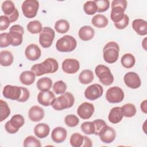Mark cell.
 Here are the masks:
<instances>
[{
  "mask_svg": "<svg viewBox=\"0 0 147 147\" xmlns=\"http://www.w3.org/2000/svg\"><path fill=\"white\" fill-rule=\"evenodd\" d=\"M59 68V64L53 58H48L42 63L33 65L31 71L37 76H40L45 74H52L56 72Z\"/></svg>",
  "mask_w": 147,
  "mask_h": 147,
  "instance_id": "cell-1",
  "label": "cell"
},
{
  "mask_svg": "<svg viewBox=\"0 0 147 147\" xmlns=\"http://www.w3.org/2000/svg\"><path fill=\"white\" fill-rule=\"evenodd\" d=\"M127 5V2L126 0H114L112 1L110 18L114 23H117L123 19L125 14L124 12Z\"/></svg>",
  "mask_w": 147,
  "mask_h": 147,
  "instance_id": "cell-2",
  "label": "cell"
},
{
  "mask_svg": "<svg viewBox=\"0 0 147 147\" xmlns=\"http://www.w3.org/2000/svg\"><path fill=\"white\" fill-rule=\"evenodd\" d=\"M119 52V47L117 42H109L103 49V57L105 61L109 64L115 63L118 59Z\"/></svg>",
  "mask_w": 147,
  "mask_h": 147,
  "instance_id": "cell-3",
  "label": "cell"
},
{
  "mask_svg": "<svg viewBox=\"0 0 147 147\" xmlns=\"http://www.w3.org/2000/svg\"><path fill=\"white\" fill-rule=\"evenodd\" d=\"M74 102L75 98L74 95L69 92H65L55 99L52 106L55 110L60 111L71 107Z\"/></svg>",
  "mask_w": 147,
  "mask_h": 147,
  "instance_id": "cell-4",
  "label": "cell"
},
{
  "mask_svg": "<svg viewBox=\"0 0 147 147\" xmlns=\"http://www.w3.org/2000/svg\"><path fill=\"white\" fill-rule=\"evenodd\" d=\"M77 46L76 39L69 35H65L59 38L56 44L57 51L61 52H70L73 51Z\"/></svg>",
  "mask_w": 147,
  "mask_h": 147,
  "instance_id": "cell-5",
  "label": "cell"
},
{
  "mask_svg": "<svg viewBox=\"0 0 147 147\" xmlns=\"http://www.w3.org/2000/svg\"><path fill=\"white\" fill-rule=\"evenodd\" d=\"M95 72L100 82L103 85L110 86L113 83L114 76L108 67L99 64L95 67Z\"/></svg>",
  "mask_w": 147,
  "mask_h": 147,
  "instance_id": "cell-6",
  "label": "cell"
},
{
  "mask_svg": "<svg viewBox=\"0 0 147 147\" xmlns=\"http://www.w3.org/2000/svg\"><path fill=\"white\" fill-rule=\"evenodd\" d=\"M25 123V119L21 114L14 115L10 121H7L5 125V129L10 134L17 133L19 129Z\"/></svg>",
  "mask_w": 147,
  "mask_h": 147,
  "instance_id": "cell-7",
  "label": "cell"
},
{
  "mask_svg": "<svg viewBox=\"0 0 147 147\" xmlns=\"http://www.w3.org/2000/svg\"><path fill=\"white\" fill-rule=\"evenodd\" d=\"M38 8L39 2L36 0H25L21 6L23 14L28 18L36 17Z\"/></svg>",
  "mask_w": 147,
  "mask_h": 147,
  "instance_id": "cell-8",
  "label": "cell"
},
{
  "mask_svg": "<svg viewBox=\"0 0 147 147\" xmlns=\"http://www.w3.org/2000/svg\"><path fill=\"white\" fill-rule=\"evenodd\" d=\"M55 36L53 29L49 27H44L39 35L40 44L44 48L50 47Z\"/></svg>",
  "mask_w": 147,
  "mask_h": 147,
  "instance_id": "cell-9",
  "label": "cell"
},
{
  "mask_svg": "<svg viewBox=\"0 0 147 147\" xmlns=\"http://www.w3.org/2000/svg\"><path fill=\"white\" fill-rule=\"evenodd\" d=\"M2 10L5 16L8 17L10 22L16 21L18 18V10L15 7L14 3L11 1H5L2 4Z\"/></svg>",
  "mask_w": 147,
  "mask_h": 147,
  "instance_id": "cell-10",
  "label": "cell"
},
{
  "mask_svg": "<svg viewBox=\"0 0 147 147\" xmlns=\"http://www.w3.org/2000/svg\"><path fill=\"white\" fill-rule=\"evenodd\" d=\"M124 92L118 86L109 88L106 93V98L111 103H117L122 102L124 99Z\"/></svg>",
  "mask_w": 147,
  "mask_h": 147,
  "instance_id": "cell-11",
  "label": "cell"
},
{
  "mask_svg": "<svg viewBox=\"0 0 147 147\" xmlns=\"http://www.w3.org/2000/svg\"><path fill=\"white\" fill-rule=\"evenodd\" d=\"M2 94L3 96L7 99L18 101L22 94V87L6 85L3 89Z\"/></svg>",
  "mask_w": 147,
  "mask_h": 147,
  "instance_id": "cell-12",
  "label": "cell"
},
{
  "mask_svg": "<svg viewBox=\"0 0 147 147\" xmlns=\"http://www.w3.org/2000/svg\"><path fill=\"white\" fill-rule=\"evenodd\" d=\"M103 93V88L102 86L95 83L87 87L84 91V96L88 100H95L102 96Z\"/></svg>",
  "mask_w": 147,
  "mask_h": 147,
  "instance_id": "cell-13",
  "label": "cell"
},
{
  "mask_svg": "<svg viewBox=\"0 0 147 147\" xmlns=\"http://www.w3.org/2000/svg\"><path fill=\"white\" fill-rule=\"evenodd\" d=\"M9 33L12 38L11 45L17 47L22 42V36L24 33V28L20 25H14L9 29Z\"/></svg>",
  "mask_w": 147,
  "mask_h": 147,
  "instance_id": "cell-14",
  "label": "cell"
},
{
  "mask_svg": "<svg viewBox=\"0 0 147 147\" xmlns=\"http://www.w3.org/2000/svg\"><path fill=\"white\" fill-rule=\"evenodd\" d=\"M100 140L106 144L111 143L115 138L116 133L114 129L107 125L103 127L98 133Z\"/></svg>",
  "mask_w": 147,
  "mask_h": 147,
  "instance_id": "cell-15",
  "label": "cell"
},
{
  "mask_svg": "<svg viewBox=\"0 0 147 147\" xmlns=\"http://www.w3.org/2000/svg\"><path fill=\"white\" fill-rule=\"evenodd\" d=\"M123 80L125 84L132 89L138 88L141 84V81L139 75L134 72L126 73L124 76Z\"/></svg>",
  "mask_w": 147,
  "mask_h": 147,
  "instance_id": "cell-16",
  "label": "cell"
},
{
  "mask_svg": "<svg viewBox=\"0 0 147 147\" xmlns=\"http://www.w3.org/2000/svg\"><path fill=\"white\" fill-rule=\"evenodd\" d=\"M95 111L93 104L88 102L82 103L78 108L77 114L83 119L90 118Z\"/></svg>",
  "mask_w": 147,
  "mask_h": 147,
  "instance_id": "cell-17",
  "label": "cell"
},
{
  "mask_svg": "<svg viewBox=\"0 0 147 147\" xmlns=\"http://www.w3.org/2000/svg\"><path fill=\"white\" fill-rule=\"evenodd\" d=\"M79 68V61L74 59H66L62 63L63 71L67 74H75L78 71Z\"/></svg>",
  "mask_w": 147,
  "mask_h": 147,
  "instance_id": "cell-18",
  "label": "cell"
},
{
  "mask_svg": "<svg viewBox=\"0 0 147 147\" xmlns=\"http://www.w3.org/2000/svg\"><path fill=\"white\" fill-rule=\"evenodd\" d=\"M55 99V94L49 90L41 91L37 95V100L38 103L44 106L52 105Z\"/></svg>",
  "mask_w": 147,
  "mask_h": 147,
  "instance_id": "cell-19",
  "label": "cell"
},
{
  "mask_svg": "<svg viewBox=\"0 0 147 147\" xmlns=\"http://www.w3.org/2000/svg\"><path fill=\"white\" fill-rule=\"evenodd\" d=\"M41 52L38 45L31 44L25 49V55L28 60L30 61H36L41 56Z\"/></svg>",
  "mask_w": 147,
  "mask_h": 147,
  "instance_id": "cell-20",
  "label": "cell"
},
{
  "mask_svg": "<svg viewBox=\"0 0 147 147\" xmlns=\"http://www.w3.org/2000/svg\"><path fill=\"white\" fill-rule=\"evenodd\" d=\"M67 132L63 127H56L53 129L51 133V138L56 143L63 142L67 137Z\"/></svg>",
  "mask_w": 147,
  "mask_h": 147,
  "instance_id": "cell-21",
  "label": "cell"
},
{
  "mask_svg": "<svg viewBox=\"0 0 147 147\" xmlns=\"http://www.w3.org/2000/svg\"><path fill=\"white\" fill-rule=\"evenodd\" d=\"M29 119L33 122H38L44 117V111L42 108L38 106H33L29 110Z\"/></svg>",
  "mask_w": 147,
  "mask_h": 147,
  "instance_id": "cell-22",
  "label": "cell"
},
{
  "mask_svg": "<svg viewBox=\"0 0 147 147\" xmlns=\"http://www.w3.org/2000/svg\"><path fill=\"white\" fill-rule=\"evenodd\" d=\"M132 28L140 36L147 34V22L142 19H136L132 22Z\"/></svg>",
  "mask_w": 147,
  "mask_h": 147,
  "instance_id": "cell-23",
  "label": "cell"
},
{
  "mask_svg": "<svg viewBox=\"0 0 147 147\" xmlns=\"http://www.w3.org/2000/svg\"><path fill=\"white\" fill-rule=\"evenodd\" d=\"M95 34L94 29L90 26H83L79 30V37L84 41L91 40Z\"/></svg>",
  "mask_w": 147,
  "mask_h": 147,
  "instance_id": "cell-24",
  "label": "cell"
},
{
  "mask_svg": "<svg viewBox=\"0 0 147 147\" xmlns=\"http://www.w3.org/2000/svg\"><path fill=\"white\" fill-rule=\"evenodd\" d=\"M123 117L121 108L119 107H115L111 109L109 114L108 119L111 123L116 124L121 121Z\"/></svg>",
  "mask_w": 147,
  "mask_h": 147,
  "instance_id": "cell-25",
  "label": "cell"
},
{
  "mask_svg": "<svg viewBox=\"0 0 147 147\" xmlns=\"http://www.w3.org/2000/svg\"><path fill=\"white\" fill-rule=\"evenodd\" d=\"M49 126L44 123H40L36 125L34 128V134L40 138H44L47 137L49 133Z\"/></svg>",
  "mask_w": 147,
  "mask_h": 147,
  "instance_id": "cell-26",
  "label": "cell"
},
{
  "mask_svg": "<svg viewBox=\"0 0 147 147\" xmlns=\"http://www.w3.org/2000/svg\"><path fill=\"white\" fill-rule=\"evenodd\" d=\"M36 75L32 71L22 72L20 76V80L21 83L29 86L33 84L35 80Z\"/></svg>",
  "mask_w": 147,
  "mask_h": 147,
  "instance_id": "cell-27",
  "label": "cell"
},
{
  "mask_svg": "<svg viewBox=\"0 0 147 147\" xmlns=\"http://www.w3.org/2000/svg\"><path fill=\"white\" fill-rule=\"evenodd\" d=\"M13 61V56L10 51L5 50L0 52V64L2 66H9L12 64Z\"/></svg>",
  "mask_w": 147,
  "mask_h": 147,
  "instance_id": "cell-28",
  "label": "cell"
},
{
  "mask_svg": "<svg viewBox=\"0 0 147 147\" xmlns=\"http://www.w3.org/2000/svg\"><path fill=\"white\" fill-rule=\"evenodd\" d=\"M91 22L94 26L98 28H103L108 25L109 21L104 15L96 14L92 17Z\"/></svg>",
  "mask_w": 147,
  "mask_h": 147,
  "instance_id": "cell-29",
  "label": "cell"
},
{
  "mask_svg": "<svg viewBox=\"0 0 147 147\" xmlns=\"http://www.w3.org/2000/svg\"><path fill=\"white\" fill-rule=\"evenodd\" d=\"M94 75L92 71L90 69H84L82 71L79 76V80L82 84H87L92 82Z\"/></svg>",
  "mask_w": 147,
  "mask_h": 147,
  "instance_id": "cell-30",
  "label": "cell"
},
{
  "mask_svg": "<svg viewBox=\"0 0 147 147\" xmlns=\"http://www.w3.org/2000/svg\"><path fill=\"white\" fill-rule=\"evenodd\" d=\"M52 80L48 77H43L40 78L37 82V87L41 91H49L52 87Z\"/></svg>",
  "mask_w": 147,
  "mask_h": 147,
  "instance_id": "cell-31",
  "label": "cell"
},
{
  "mask_svg": "<svg viewBox=\"0 0 147 147\" xmlns=\"http://www.w3.org/2000/svg\"><path fill=\"white\" fill-rule=\"evenodd\" d=\"M121 62L123 67L126 68H131L134 65L136 59L132 54L127 53L124 54L122 56Z\"/></svg>",
  "mask_w": 147,
  "mask_h": 147,
  "instance_id": "cell-32",
  "label": "cell"
},
{
  "mask_svg": "<svg viewBox=\"0 0 147 147\" xmlns=\"http://www.w3.org/2000/svg\"><path fill=\"white\" fill-rule=\"evenodd\" d=\"M55 29L57 32L61 34L67 33L69 29V24L65 20H59L55 24Z\"/></svg>",
  "mask_w": 147,
  "mask_h": 147,
  "instance_id": "cell-33",
  "label": "cell"
},
{
  "mask_svg": "<svg viewBox=\"0 0 147 147\" xmlns=\"http://www.w3.org/2000/svg\"><path fill=\"white\" fill-rule=\"evenodd\" d=\"M28 30L32 34L40 33L42 30V24L39 21L34 20L29 22L27 25Z\"/></svg>",
  "mask_w": 147,
  "mask_h": 147,
  "instance_id": "cell-34",
  "label": "cell"
},
{
  "mask_svg": "<svg viewBox=\"0 0 147 147\" xmlns=\"http://www.w3.org/2000/svg\"><path fill=\"white\" fill-rule=\"evenodd\" d=\"M121 108L123 115L125 117H132L134 116L136 113V108L132 103L125 104Z\"/></svg>",
  "mask_w": 147,
  "mask_h": 147,
  "instance_id": "cell-35",
  "label": "cell"
},
{
  "mask_svg": "<svg viewBox=\"0 0 147 147\" xmlns=\"http://www.w3.org/2000/svg\"><path fill=\"white\" fill-rule=\"evenodd\" d=\"M69 142L74 147L82 146L84 143V136H82L80 133H75L71 135Z\"/></svg>",
  "mask_w": 147,
  "mask_h": 147,
  "instance_id": "cell-36",
  "label": "cell"
},
{
  "mask_svg": "<svg viewBox=\"0 0 147 147\" xmlns=\"http://www.w3.org/2000/svg\"><path fill=\"white\" fill-rule=\"evenodd\" d=\"M10 114V109L7 103L3 100H0V121L6 119Z\"/></svg>",
  "mask_w": 147,
  "mask_h": 147,
  "instance_id": "cell-37",
  "label": "cell"
},
{
  "mask_svg": "<svg viewBox=\"0 0 147 147\" xmlns=\"http://www.w3.org/2000/svg\"><path fill=\"white\" fill-rule=\"evenodd\" d=\"M84 12L88 15H93L98 10V7L95 1H87L83 5Z\"/></svg>",
  "mask_w": 147,
  "mask_h": 147,
  "instance_id": "cell-38",
  "label": "cell"
},
{
  "mask_svg": "<svg viewBox=\"0 0 147 147\" xmlns=\"http://www.w3.org/2000/svg\"><path fill=\"white\" fill-rule=\"evenodd\" d=\"M82 131L86 134L90 135L95 133V125L92 122H84L81 126Z\"/></svg>",
  "mask_w": 147,
  "mask_h": 147,
  "instance_id": "cell-39",
  "label": "cell"
},
{
  "mask_svg": "<svg viewBox=\"0 0 147 147\" xmlns=\"http://www.w3.org/2000/svg\"><path fill=\"white\" fill-rule=\"evenodd\" d=\"M24 146L25 147H40V141L32 136H28L24 141Z\"/></svg>",
  "mask_w": 147,
  "mask_h": 147,
  "instance_id": "cell-40",
  "label": "cell"
},
{
  "mask_svg": "<svg viewBox=\"0 0 147 147\" xmlns=\"http://www.w3.org/2000/svg\"><path fill=\"white\" fill-rule=\"evenodd\" d=\"M12 38L9 33H2L0 34V47L1 48L7 47L11 45Z\"/></svg>",
  "mask_w": 147,
  "mask_h": 147,
  "instance_id": "cell-41",
  "label": "cell"
},
{
  "mask_svg": "<svg viewBox=\"0 0 147 147\" xmlns=\"http://www.w3.org/2000/svg\"><path fill=\"white\" fill-rule=\"evenodd\" d=\"M52 89L56 94H64L67 90V85L63 81L59 80L54 83Z\"/></svg>",
  "mask_w": 147,
  "mask_h": 147,
  "instance_id": "cell-42",
  "label": "cell"
},
{
  "mask_svg": "<svg viewBox=\"0 0 147 147\" xmlns=\"http://www.w3.org/2000/svg\"><path fill=\"white\" fill-rule=\"evenodd\" d=\"M64 121L67 126L69 127H75L78 125L79 119L75 115L69 114L65 116Z\"/></svg>",
  "mask_w": 147,
  "mask_h": 147,
  "instance_id": "cell-43",
  "label": "cell"
},
{
  "mask_svg": "<svg viewBox=\"0 0 147 147\" xmlns=\"http://www.w3.org/2000/svg\"><path fill=\"white\" fill-rule=\"evenodd\" d=\"M99 13L107 11L110 7V2L108 0H95Z\"/></svg>",
  "mask_w": 147,
  "mask_h": 147,
  "instance_id": "cell-44",
  "label": "cell"
},
{
  "mask_svg": "<svg viewBox=\"0 0 147 147\" xmlns=\"http://www.w3.org/2000/svg\"><path fill=\"white\" fill-rule=\"evenodd\" d=\"M129 22V18L127 16V15L125 14L123 19L121 21L117 23H114V24L117 29H123L128 25Z\"/></svg>",
  "mask_w": 147,
  "mask_h": 147,
  "instance_id": "cell-45",
  "label": "cell"
},
{
  "mask_svg": "<svg viewBox=\"0 0 147 147\" xmlns=\"http://www.w3.org/2000/svg\"><path fill=\"white\" fill-rule=\"evenodd\" d=\"M94 125H95V135L98 136V133L99 132V131L101 130V129L104 127L105 126H106L107 124L105 122V121L102 120V119H98L96 120H94L93 121Z\"/></svg>",
  "mask_w": 147,
  "mask_h": 147,
  "instance_id": "cell-46",
  "label": "cell"
},
{
  "mask_svg": "<svg viewBox=\"0 0 147 147\" xmlns=\"http://www.w3.org/2000/svg\"><path fill=\"white\" fill-rule=\"evenodd\" d=\"M0 20V30H4L7 29L11 23L10 20L5 16H1Z\"/></svg>",
  "mask_w": 147,
  "mask_h": 147,
  "instance_id": "cell-47",
  "label": "cell"
},
{
  "mask_svg": "<svg viewBox=\"0 0 147 147\" xmlns=\"http://www.w3.org/2000/svg\"><path fill=\"white\" fill-rule=\"evenodd\" d=\"M92 146V141L91 140V139L86 136H84V143H83V147H91Z\"/></svg>",
  "mask_w": 147,
  "mask_h": 147,
  "instance_id": "cell-48",
  "label": "cell"
},
{
  "mask_svg": "<svg viewBox=\"0 0 147 147\" xmlns=\"http://www.w3.org/2000/svg\"><path fill=\"white\" fill-rule=\"evenodd\" d=\"M146 100H144L141 104V109L142 110V111H143L144 113H147V110H146Z\"/></svg>",
  "mask_w": 147,
  "mask_h": 147,
  "instance_id": "cell-49",
  "label": "cell"
}]
</instances>
